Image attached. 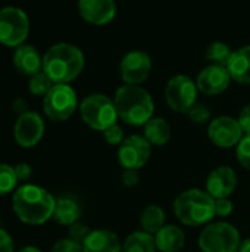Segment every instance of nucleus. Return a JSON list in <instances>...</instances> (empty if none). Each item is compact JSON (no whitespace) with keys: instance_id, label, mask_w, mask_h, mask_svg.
Instances as JSON below:
<instances>
[{"instance_id":"f257e3e1","label":"nucleus","mask_w":250,"mask_h":252,"mask_svg":"<svg viewBox=\"0 0 250 252\" xmlns=\"http://www.w3.org/2000/svg\"><path fill=\"white\" fill-rule=\"evenodd\" d=\"M56 199L53 195L40 186H19L12 196V207L18 219L31 226L44 224L53 217Z\"/></svg>"},{"instance_id":"f03ea898","label":"nucleus","mask_w":250,"mask_h":252,"mask_svg":"<svg viewBox=\"0 0 250 252\" xmlns=\"http://www.w3.org/2000/svg\"><path fill=\"white\" fill-rule=\"evenodd\" d=\"M84 65V53L69 43H56L43 56V72L53 84H69L83 72Z\"/></svg>"},{"instance_id":"7ed1b4c3","label":"nucleus","mask_w":250,"mask_h":252,"mask_svg":"<svg viewBox=\"0 0 250 252\" xmlns=\"http://www.w3.org/2000/svg\"><path fill=\"white\" fill-rule=\"evenodd\" d=\"M113 103L118 112V118L128 126L141 127L150 118H153V99L150 93L141 86H121L115 92Z\"/></svg>"},{"instance_id":"20e7f679","label":"nucleus","mask_w":250,"mask_h":252,"mask_svg":"<svg viewBox=\"0 0 250 252\" xmlns=\"http://www.w3.org/2000/svg\"><path fill=\"white\" fill-rule=\"evenodd\" d=\"M172 208L175 217L184 226H206L215 217V199L206 190L196 188L181 192Z\"/></svg>"},{"instance_id":"39448f33","label":"nucleus","mask_w":250,"mask_h":252,"mask_svg":"<svg viewBox=\"0 0 250 252\" xmlns=\"http://www.w3.org/2000/svg\"><path fill=\"white\" fill-rule=\"evenodd\" d=\"M80 115L90 128L102 133L111 126L116 124L118 120L113 99L103 93H93L84 97V100L80 103Z\"/></svg>"},{"instance_id":"423d86ee","label":"nucleus","mask_w":250,"mask_h":252,"mask_svg":"<svg viewBox=\"0 0 250 252\" xmlns=\"http://www.w3.org/2000/svg\"><path fill=\"white\" fill-rule=\"evenodd\" d=\"M197 244L202 252H237L242 239L237 227L227 221H215L205 226Z\"/></svg>"},{"instance_id":"0eeeda50","label":"nucleus","mask_w":250,"mask_h":252,"mask_svg":"<svg viewBox=\"0 0 250 252\" xmlns=\"http://www.w3.org/2000/svg\"><path fill=\"white\" fill-rule=\"evenodd\" d=\"M29 32V21L27 13L15 6L0 9V43L9 47L24 44Z\"/></svg>"},{"instance_id":"6e6552de","label":"nucleus","mask_w":250,"mask_h":252,"mask_svg":"<svg viewBox=\"0 0 250 252\" xmlns=\"http://www.w3.org/2000/svg\"><path fill=\"white\" fill-rule=\"evenodd\" d=\"M197 84L189 75L178 74L169 78L165 86L167 105L178 114H187L197 102Z\"/></svg>"},{"instance_id":"1a4fd4ad","label":"nucleus","mask_w":250,"mask_h":252,"mask_svg":"<svg viewBox=\"0 0 250 252\" xmlns=\"http://www.w3.org/2000/svg\"><path fill=\"white\" fill-rule=\"evenodd\" d=\"M78 99L69 84H55L44 96L43 109L52 121H66L77 109Z\"/></svg>"},{"instance_id":"9d476101","label":"nucleus","mask_w":250,"mask_h":252,"mask_svg":"<svg viewBox=\"0 0 250 252\" xmlns=\"http://www.w3.org/2000/svg\"><path fill=\"white\" fill-rule=\"evenodd\" d=\"M152 155V145L144 136L131 134L118 148V161L124 170L143 168Z\"/></svg>"},{"instance_id":"9b49d317","label":"nucleus","mask_w":250,"mask_h":252,"mask_svg":"<svg viewBox=\"0 0 250 252\" xmlns=\"http://www.w3.org/2000/svg\"><path fill=\"white\" fill-rule=\"evenodd\" d=\"M243 136L245 133L239 124V120L228 115L217 117L208 126L209 140L221 149H230L233 146H237Z\"/></svg>"},{"instance_id":"f8f14e48","label":"nucleus","mask_w":250,"mask_h":252,"mask_svg":"<svg viewBox=\"0 0 250 252\" xmlns=\"http://www.w3.org/2000/svg\"><path fill=\"white\" fill-rule=\"evenodd\" d=\"M152 72V58L143 50L128 52L119 63V74L124 84L140 86Z\"/></svg>"},{"instance_id":"ddd939ff","label":"nucleus","mask_w":250,"mask_h":252,"mask_svg":"<svg viewBox=\"0 0 250 252\" xmlns=\"http://www.w3.org/2000/svg\"><path fill=\"white\" fill-rule=\"evenodd\" d=\"M43 134H44V121L37 112L27 111L18 117L13 128V136L19 146L25 149L34 148L41 140Z\"/></svg>"},{"instance_id":"4468645a","label":"nucleus","mask_w":250,"mask_h":252,"mask_svg":"<svg viewBox=\"0 0 250 252\" xmlns=\"http://www.w3.org/2000/svg\"><path fill=\"white\" fill-rule=\"evenodd\" d=\"M231 80L233 78L227 66L211 63L199 72L196 78V84H197L199 92H202L203 94L215 96V94L224 93L228 89Z\"/></svg>"},{"instance_id":"2eb2a0df","label":"nucleus","mask_w":250,"mask_h":252,"mask_svg":"<svg viewBox=\"0 0 250 252\" xmlns=\"http://www.w3.org/2000/svg\"><path fill=\"white\" fill-rule=\"evenodd\" d=\"M81 18L96 27L111 24L118 12L115 0H78Z\"/></svg>"},{"instance_id":"dca6fc26","label":"nucleus","mask_w":250,"mask_h":252,"mask_svg":"<svg viewBox=\"0 0 250 252\" xmlns=\"http://www.w3.org/2000/svg\"><path fill=\"white\" fill-rule=\"evenodd\" d=\"M237 174L228 165L214 168L206 179V192L214 199L230 198L237 188Z\"/></svg>"},{"instance_id":"f3484780","label":"nucleus","mask_w":250,"mask_h":252,"mask_svg":"<svg viewBox=\"0 0 250 252\" xmlns=\"http://www.w3.org/2000/svg\"><path fill=\"white\" fill-rule=\"evenodd\" d=\"M13 65L18 72L27 77H32L43 71V58L38 50L31 44H21L15 49Z\"/></svg>"},{"instance_id":"a211bd4d","label":"nucleus","mask_w":250,"mask_h":252,"mask_svg":"<svg viewBox=\"0 0 250 252\" xmlns=\"http://www.w3.org/2000/svg\"><path fill=\"white\" fill-rule=\"evenodd\" d=\"M122 244L118 235L108 229L91 230L87 239L83 242L84 252H121Z\"/></svg>"},{"instance_id":"6ab92c4d","label":"nucleus","mask_w":250,"mask_h":252,"mask_svg":"<svg viewBox=\"0 0 250 252\" xmlns=\"http://www.w3.org/2000/svg\"><path fill=\"white\" fill-rule=\"evenodd\" d=\"M155 245L159 252H178L186 245V233L175 224H165L155 235Z\"/></svg>"},{"instance_id":"aec40b11","label":"nucleus","mask_w":250,"mask_h":252,"mask_svg":"<svg viewBox=\"0 0 250 252\" xmlns=\"http://www.w3.org/2000/svg\"><path fill=\"white\" fill-rule=\"evenodd\" d=\"M227 69L231 78L240 84H250V44L233 52Z\"/></svg>"},{"instance_id":"412c9836","label":"nucleus","mask_w":250,"mask_h":252,"mask_svg":"<svg viewBox=\"0 0 250 252\" xmlns=\"http://www.w3.org/2000/svg\"><path fill=\"white\" fill-rule=\"evenodd\" d=\"M81 208L80 204L71 198V196H62L56 199L55 211H53V220L62 226H72L80 220Z\"/></svg>"},{"instance_id":"4be33fe9","label":"nucleus","mask_w":250,"mask_h":252,"mask_svg":"<svg viewBox=\"0 0 250 252\" xmlns=\"http://www.w3.org/2000/svg\"><path fill=\"white\" fill-rule=\"evenodd\" d=\"M144 137L152 146H164L171 139V126L162 117L150 118L144 126Z\"/></svg>"},{"instance_id":"5701e85b","label":"nucleus","mask_w":250,"mask_h":252,"mask_svg":"<svg viewBox=\"0 0 250 252\" xmlns=\"http://www.w3.org/2000/svg\"><path fill=\"white\" fill-rule=\"evenodd\" d=\"M167 224V216L162 207L156 204L147 205L140 214V227L143 232L155 236Z\"/></svg>"},{"instance_id":"b1692460","label":"nucleus","mask_w":250,"mask_h":252,"mask_svg":"<svg viewBox=\"0 0 250 252\" xmlns=\"http://www.w3.org/2000/svg\"><path fill=\"white\" fill-rule=\"evenodd\" d=\"M156 245H155V236L137 230L128 235L122 244L121 252H156Z\"/></svg>"},{"instance_id":"393cba45","label":"nucleus","mask_w":250,"mask_h":252,"mask_svg":"<svg viewBox=\"0 0 250 252\" xmlns=\"http://www.w3.org/2000/svg\"><path fill=\"white\" fill-rule=\"evenodd\" d=\"M231 55H233V50L224 41H214L206 49V58L214 65H224V66H227Z\"/></svg>"},{"instance_id":"a878e982","label":"nucleus","mask_w":250,"mask_h":252,"mask_svg":"<svg viewBox=\"0 0 250 252\" xmlns=\"http://www.w3.org/2000/svg\"><path fill=\"white\" fill-rule=\"evenodd\" d=\"M15 168L7 164H0V196L10 193L18 183Z\"/></svg>"},{"instance_id":"bb28decb","label":"nucleus","mask_w":250,"mask_h":252,"mask_svg":"<svg viewBox=\"0 0 250 252\" xmlns=\"http://www.w3.org/2000/svg\"><path fill=\"white\" fill-rule=\"evenodd\" d=\"M53 86H55L53 81L43 71L38 72V74H35V75H32L31 80H29V84H28L29 92L34 96H46Z\"/></svg>"},{"instance_id":"cd10ccee","label":"nucleus","mask_w":250,"mask_h":252,"mask_svg":"<svg viewBox=\"0 0 250 252\" xmlns=\"http://www.w3.org/2000/svg\"><path fill=\"white\" fill-rule=\"evenodd\" d=\"M187 115L194 124H206L211 121V109L205 103H200V102H196L190 108Z\"/></svg>"},{"instance_id":"c85d7f7f","label":"nucleus","mask_w":250,"mask_h":252,"mask_svg":"<svg viewBox=\"0 0 250 252\" xmlns=\"http://www.w3.org/2000/svg\"><path fill=\"white\" fill-rule=\"evenodd\" d=\"M236 155H237V161L239 164L250 170V134H245L243 139L239 142L237 149H236Z\"/></svg>"},{"instance_id":"c756f323","label":"nucleus","mask_w":250,"mask_h":252,"mask_svg":"<svg viewBox=\"0 0 250 252\" xmlns=\"http://www.w3.org/2000/svg\"><path fill=\"white\" fill-rule=\"evenodd\" d=\"M103 137H105V140L109 143V145H112V146H116V145H121L122 142H124V130L118 126V124H113V126H111L109 128H106L105 131H103Z\"/></svg>"},{"instance_id":"7c9ffc66","label":"nucleus","mask_w":250,"mask_h":252,"mask_svg":"<svg viewBox=\"0 0 250 252\" xmlns=\"http://www.w3.org/2000/svg\"><path fill=\"white\" fill-rule=\"evenodd\" d=\"M50 252H84V251H83V244L75 242V241H72L71 238H66V239H60V241H57V242L52 247V251Z\"/></svg>"},{"instance_id":"2f4dec72","label":"nucleus","mask_w":250,"mask_h":252,"mask_svg":"<svg viewBox=\"0 0 250 252\" xmlns=\"http://www.w3.org/2000/svg\"><path fill=\"white\" fill-rule=\"evenodd\" d=\"M90 232L91 230L88 229V226L84 224V223H80V221H77L72 226H69V238L72 241H75V242H80V244H83L87 239Z\"/></svg>"},{"instance_id":"473e14b6","label":"nucleus","mask_w":250,"mask_h":252,"mask_svg":"<svg viewBox=\"0 0 250 252\" xmlns=\"http://www.w3.org/2000/svg\"><path fill=\"white\" fill-rule=\"evenodd\" d=\"M233 213V202L228 198L215 199V217L225 219Z\"/></svg>"},{"instance_id":"72a5a7b5","label":"nucleus","mask_w":250,"mask_h":252,"mask_svg":"<svg viewBox=\"0 0 250 252\" xmlns=\"http://www.w3.org/2000/svg\"><path fill=\"white\" fill-rule=\"evenodd\" d=\"M121 180H122L124 186L134 188L140 182V173H139V170H124V173L121 176Z\"/></svg>"},{"instance_id":"f704fd0d","label":"nucleus","mask_w":250,"mask_h":252,"mask_svg":"<svg viewBox=\"0 0 250 252\" xmlns=\"http://www.w3.org/2000/svg\"><path fill=\"white\" fill-rule=\"evenodd\" d=\"M13 168H15V174H16L19 182H27L31 177V174H32V168L27 162H19Z\"/></svg>"},{"instance_id":"c9c22d12","label":"nucleus","mask_w":250,"mask_h":252,"mask_svg":"<svg viewBox=\"0 0 250 252\" xmlns=\"http://www.w3.org/2000/svg\"><path fill=\"white\" fill-rule=\"evenodd\" d=\"M237 120H239V124H240L243 133H245V134H250V103L249 105H246V106L240 111Z\"/></svg>"},{"instance_id":"e433bc0d","label":"nucleus","mask_w":250,"mask_h":252,"mask_svg":"<svg viewBox=\"0 0 250 252\" xmlns=\"http://www.w3.org/2000/svg\"><path fill=\"white\" fill-rule=\"evenodd\" d=\"M13 248L12 236L0 227V252H13Z\"/></svg>"},{"instance_id":"4c0bfd02","label":"nucleus","mask_w":250,"mask_h":252,"mask_svg":"<svg viewBox=\"0 0 250 252\" xmlns=\"http://www.w3.org/2000/svg\"><path fill=\"white\" fill-rule=\"evenodd\" d=\"M237 252H250V238L242 241L240 247H239V251Z\"/></svg>"},{"instance_id":"58836bf2","label":"nucleus","mask_w":250,"mask_h":252,"mask_svg":"<svg viewBox=\"0 0 250 252\" xmlns=\"http://www.w3.org/2000/svg\"><path fill=\"white\" fill-rule=\"evenodd\" d=\"M18 252H41L38 248H35V247H25V248H22V250H19Z\"/></svg>"}]
</instances>
